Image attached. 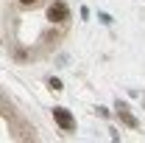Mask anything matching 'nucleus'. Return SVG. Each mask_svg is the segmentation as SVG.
Instances as JSON below:
<instances>
[{
  "label": "nucleus",
  "instance_id": "5",
  "mask_svg": "<svg viewBox=\"0 0 145 143\" xmlns=\"http://www.w3.org/2000/svg\"><path fill=\"white\" fill-rule=\"evenodd\" d=\"M98 20H101V23H103V25H109V23H112V17H109L106 11H98Z\"/></svg>",
  "mask_w": 145,
  "mask_h": 143
},
{
  "label": "nucleus",
  "instance_id": "3",
  "mask_svg": "<svg viewBox=\"0 0 145 143\" xmlns=\"http://www.w3.org/2000/svg\"><path fill=\"white\" fill-rule=\"evenodd\" d=\"M117 115H120V121H123L126 126H131V129H137V126H140V121H137V118L128 112V107H126V104H117Z\"/></svg>",
  "mask_w": 145,
  "mask_h": 143
},
{
  "label": "nucleus",
  "instance_id": "1",
  "mask_svg": "<svg viewBox=\"0 0 145 143\" xmlns=\"http://www.w3.org/2000/svg\"><path fill=\"white\" fill-rule=\"evenodd\" d=\"M48 20H50V23H56V25H64V23L70 20V9H67V3L56 0L53 6L48 9Z\"/></svg>",
  "mask_w": 145,
  "mask_h": 143
},
{
  "label": "nucleus",
  "instance_id": "6",
  "mask_svg": "<svg viewBox=\"0 0 145 143\" xmlns=\"http://www.w3.org/2000/svg\"><path fill=\"white\" fill-rule=\"evenodd\" d=\"M20 6H36V3H42V0H17Z\"/></svg>",
  "mask_w": 145,
  "mask_h": 143
},
{
  "label": "nucleus",
  "instance_id": "4",
  "mask_svg": "<svg viewBox=\"0 0 145 143\" xmlns=\"http://www.w3.org/2000/svg\"><path fill=\"white\" fill-rule=\"evenodd\" d=\"M48 87L50 90H61V79H48Z\"/></svg>",
  "mask_w": 145,
  "mask_h": 143
},
{
  "label": "nucleus",
  "instance_id": "2",
  "mask_svg": "<svg viewBox=\"0 0 145 143\" xmlns=\"http://www.w3.org/2000/svg\"><path fill=\"white\" fill-rule=\"evenodd\" d=\"M50 112H53V121L61 126L64 132H72V129H75V118H72L70 109H64V107H53Z\"/></svg>",
  "mask_w": 145,
  "mask_h": 143
}]
</instances>
